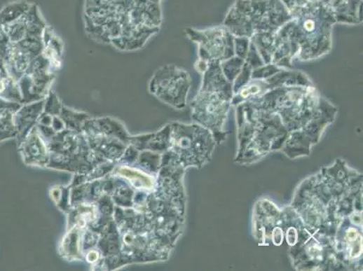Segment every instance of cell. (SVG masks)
Returning a JSON list of instances; mask_svg holds the SVG:
<instances>
[{
  "mask_svg": "<svg viewBox=\"0 0 363 271\" xmlns=\"http://www.w3.org/2000/svg\"><path fill=\"white\" fill-rule=\"evenodd\" d=\"M244 63L245 60L237 55H233V57L221 63L222 73L230 83H233L235 81L242 70Z\"/></svg>",
  "mask_w": 363,
  "mask_h": 271,
  "instance_id": "cell-11",
  "label": "cell"
},
{
  "mask_svg": "<svg viewBox=\"0 0 363 271\" xmlns=\"http://www.w3.org/2000/svg\"><path fill=\"white\" fill-rule=\"evenodd\" d=\"M233 97V83L224 76L221 64L210 63L203 74L201 89L191 104V117L211 132L217 144L226 139Z\"/></svg>",
  "mask_w": 363,
  "mask_h": 271,
  "instance_id": "cell-2",
  "label": "cell"
},
{
  "mask_svg": "<svg viewBox=\"0 0 363 271\" xmlns=\"http://www.w3.org/2000/svg\"><path fill=\"white\" fill-rule=\"evenodd\" d=\"M312 235L336 244L338 228L345 218L362 211V174L337 160L303 180L291 204Z\"/></svg>",
  "mask_w": 363,
  "mask_h": 271,
  "instance_id": "cell-1",
  "label": "cell"
},
{
  "mask_svg": "<svg viewBox=\"0 0 363 271\" xmlns=\"http://www.w3.org/2000/svg\"><path fill=\"white\" fill-rule=\"evenodd\" d=\"M336 250L345 270H362V211H355L341 223Z\"/></svg>",
  "mask_w": 363,
  "mask_h": 271,
  "instance_id": "cell-8",
  "label": "cell"
},
{
  "mask_svg": "<svg viewBox=\"0 0 363 271\" xmlns=\"http://www.w3.org/2000/svg\"><path fill=\"white\" fill-rule=\"evenodd\" d=\"M24 153L26 154L29 164H33L34 161L36 165H46L48 162L45 146L37 136L28 137Z\"/></svg>",
  "mask_w": 363,
  "mask_h": 271,
  "instance_id": "cell-10",
  "label": "cell"
},
{
  "mask_svg": "<svg viewBox=\"0 0 363 271\" xmlns=\"http://www.w3.org/2000/svg\"><path fill=\"white\" fill-rule=\"evenodd\" d=\"M291 20L281 0H237L224 26L235 37L252 39L258 34H273Z\"/></svg>",
  "mask_w": 363,
  "mask_h": 271,
  "instance_id": "cell-4",
  "label": "cell"
},
{
  "mask_svg": "<svg viewBox=\"0 0 363 271\" xmlns=\"http://www.w3.org/2000/svg\"><path fill=\"white\" fill-rule=\"evenodd\" d=\"M30 8L31 5L27 2H18L9 5L8 7L3 11L1 15L2 23H13V22L18 20V18H20L22 15L26 14Z\"/></svg>",
  "mask_w": 363,
  "mask_h": 271,
  "instance_id": "cell-12",
  "label": "cell"
},
{
  "mask_svg": "<svg viewBox=\"0 0 363 271\" xmlns=\"http://www.w3.org/2000/svg\"><path fill=\"white\" fill-rule=\"evenodd\" d=\"M289 15L287 26L296 52V60H315L331 51V32L336 21L322 0H311L293 9Z\"/></svg>",
  "mask_w": 363,
  "mask_h": 271,
  "instance_id": "cell-3",
  "label": "cell"
},
{
  "mask_svg": "<svg viewBox=\"0 0 363 271\" xmlns=\"http://www.w3.org/2000/svg\"><path fill=\"white\" fill-rule=\"evenodd\" d=\"M170 139L163 165L183 168H202L212 160L216 143L209 130L199 124H171Z\"/></svg>",
  "mask_w": 363,
  "mask_h": 271,
  "instance_id": "cell-5",
  "label": "cell"
},
{
  "mask_svg": "<svg viewBox=\"0 0 363 271\" xmlns=\"http://www.w3.org/2000/svg\"><path fill=\"white\" fill-rule=\"evenodd\" d=\"M322 2L333 14L336 23H362V0H322Z\"/></svg>",
  "mask_w": 363,
  "mask_h": 271,
  "instance_id": "cell-9",
  "label": "cell"
},
{
  "mask_svg": "<svg viewBox=\"0 0 363 271\" xmlns=\"http://www.w3.org/2000/svg\"><path fill=\"white\" fill-rule=\"evenodd\" d=\"M150 3H153V4L159 5L160 4L161 0H149Z\"/></svg>",
  "mask_w": 363,
  "mask_h": 271,
  "instance_id": "cell-13",
  "label": "cell"
},
{
  "mask_svg": "<svg viewBox=\"0 0 363 271\" xmlns=\"http://www.w3.org/2000/svg\"><path fill=\"white\" fill-rule=\"evenodd\" d=\"M186 33L198 46L199 61L221 64L235 55L234 36L224 25L203 30L186 28Z\"/></svg>",
  "mask_w": 363,
  "mask_h": 271,
  "instance_id": "cell-7",
  "label": "cell"
},
{
  "mask_svg": "<svg viewBox=\"0 0 363 271\" xmlns=\"http://www.w3.org/2000/svg\"><path fill=\"white\" fill-rule=\"evenodd\" d=\"M190 88L189 74L172 64L156 71L149 83L150 92L178 110L186 107Z\"/></svg>",
  "mask_w": 363,
  "mask_h": 271,
  "instance_id": "cell-6",
  "label": "cell"
}]
</instances>
